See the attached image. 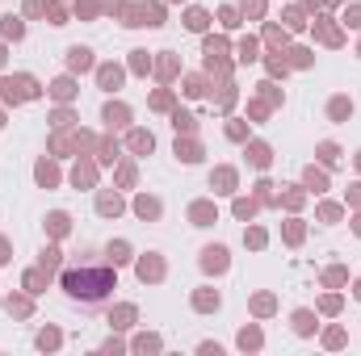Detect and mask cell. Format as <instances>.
Wrapping results in <instances>:
<instances>
[{
  "label": "cell",
  "mask_w": 361,
  "mask_h": 356,
  "mask_svg": "<svg viewBox=\"0 0 361 356\" xmlns=\"http://www.w3.org/2000/svg\"><path fill=\"white\" fill-rule=\"evenodd\" d=\"M63 285H68V293L97 302V298H105V293L114 289V272H109V268H97V272H68Z\"/></svg>",
  "instance_id": "6da1fadb"
}]
</instances>
